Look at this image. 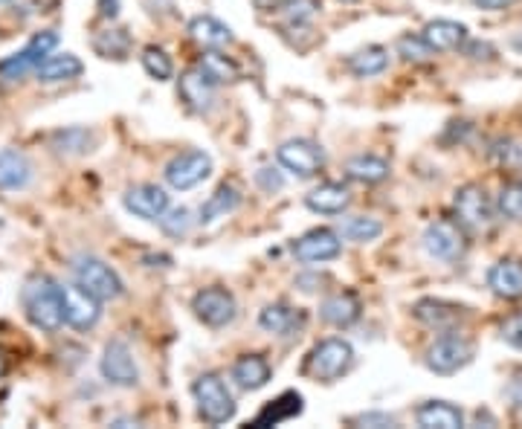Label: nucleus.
Listing matches in <instances>:
<instances>
[{
    "mask_svg": "<svg viewBox=\"0 0 522 429\" xmlns=\"http://www.w3.org/2000/svg\"><path fill=\"white\" fill-rule=\"evenodd\" d=\"M21 304L26 311V320H30L35 328L47 331V334H56V331L64 325L61 284L44 273H35L26 279V284L21 290Z\"/></svg>",
    "mask_w": 522,
    "mask_h": 429,
    "instance_id": "nucleus-1",
    "label": "nucleus"
},
{
    "mask_svg": "<svg viewBox=\"0 0 522 429\" xmlns=\"http://www.w3.org/2000/svg\"><path fill=\"white\" fill-rule=\"evenodd\" d=\"M191 395H195L198 415L210 426H221L236 418V397L229 395L227 383L215 371H206L191 383Z\"/></svg>",
    "mask_w": 522,
    "mask_h": 429,
    "instance_id": "nucleus-2",
    "label": "nucleus"
},
{
    "mask_svg": "<svg viewBox=\"0 0 522 429\" xmlns=\"http://www.w3.org/2000/svg\"><path fill=\"white\" fill-rule=\"evenodd\" d=\"M354 345L349 340H322L311 349L308 359H305V375H311L313 380L322 383H334L342 375H349V368L354 366Z\"/></svg>",
    "mask_w": 522,
    "mask_h": 429,
    "instance_id": "nucleus-3",
    "label": "nucleus"
},
{
    "mask_svg": "<svg viewBox=\"0 0 522 429\" xmlns=\"http://www.w3.org/2000/svg\"><path fill=\"white\" fill-rule=\"evenodd\" d=\"M70 267H73L76 282L99 302H114V299H119L122 294H126V284H122L119 273L111 265H105L102 258L81 253V256L73 258Z\"/></svg>",
    "mask_w": 522,
    "mask_h": 429,
    "instance_id": "nucleus-4",
    "label": "nucleus"
},
{
    "mask_svg": "<svg viewBox=\"0 0 522 429\" xmlns=\"http://www.w3.org/2000/svg\"><path fill=\"white\" fill-rule=\"evenodd\" d=\"M473 354H476V349L471 340L461 337L459 331H444L442 337L430 342L424 359H427L430 371H435V375H442V378H450L471 363Z\"/></svg>",
    "mask_w": 522,
    "mask_h": 429,
    "instance_id": "nucleus-5",
    "label": "nucleus"
},
{
    "mask_svg": "<svg viewBox=\"0 0 522 429\" xmlns=\"http://www.w3.org/2000/svg\"><path fill=\"white\" fill-rule=\"evenodd\" d=\"M452 210H456V220L471 232H485L493 224V206L490 195L485 186L479 183H464L461 189H456L452 195Z\"/></svg>",
    "mask_w": 522,
    "mask_h": 429,
    "instance_id": "nucleus-6",
    "label": "nucleus"
},
{
    "mask_svg": "<svg viewBox=\"0 0 522 429\" xmlns=\"http://www.w3.org/2000/svg\"><path fill=\"white\" fill-rule=\"evenodd\" d=\"M276 160L284 172H291L299 180H308V177L322 172L325 151L320 143L305 140V136H296V140H287L276 148Z\"/></svg>",
    "mask_w": 522,
    "mask_h": 429,
    "instance_id": "nucleus-7",
    "label": "nucleus"
},
{
    "mask_svg": "<svg viewBox=\"0 0 522 429\" xmlns=\"http://www.w3.org/2000/svg\"><path fill=\"white\" fill-rule=\"evenodd\" d=\"M210 174H212V157L200 148H191V151H183V154L172 157L166 172H163L166 183L177 191H189V189L200 186Z\"/></svg>",
    "mask_w": 522,
    "mask_h": 429,
    "instance_id": "nucleus-8",
    "label": "nucleus"
},
{
    "mask_svg": "<svg viewBox=\"0 0 522 429\" xmlns=\"http://www.w3.org/2000/svg\"><path fill=\"white\" fill-rule=\"evenodd\" d=\"M56 47H59V33L56 30H44V33L33 35V41L23 50L12 52L9 59L0 61V76H4V79H21L23 73L38 70L41 61H44L47 55H52V50H56Z\"/></svg>",
    "mask_w": 522,
    "mask_h": 429,
    "instance_id": "nucleus-9",
    "label": "nucleus"
},
{
    "mask_svg": "<svg viewBox=\"0 0 522 429\" xmlns=\"http://www.w3.org/2000/svg\"><path fill=\"white\" fill-rule=\"evenodd\" d=\"M424 250H427L430 258H438V261H456L464 256V227L459 220H433V224L424 229Z\"/></svg>",
    "mask_w": 522,
    "mask_h": 429,
    "instance_id": "nucleus-10",
    "label": "nucleus"
},
{
    "mask_svg": "<svg viewBox=\"0 0 522 429\" xmlns=\"http://www.w3.org/2000/svg\"><path fill=\"white\" fill-rule=\"evenodd\" d=\"M191 311L195 316L210 328H227L238 313L236 296L229 294L227 287H203L191 299Z\"/></svg>",
    "mask_w": 522,
    "mask_h": 429,
    "instance_id": "nucleus-11",
    "label": "nucleus"
},
{
    "mask_svg": "<svg viewBox=\"0 0 522 429\" xmlns=\"http://www.w3.org/2000/svg\"><path fill=\"white\" fill-rule=\"evenodd\" d=\"M102 378L111 386H122V389H131V386L140 383V368H136V359L128 349V342L111 340L105 345L102 363H99Z\"/></svg>",
    "mask_w": 522,
    "mask_h": 429,
    "instance_id": "nucleus-12",
    "label": "nucleus"
},
{
    "mask_svg": "<svg viewBox=\"0 0 522 429\" xmlns=\"http://www.w3.org/2000/svg\"><path fill=\"white\" fill-rule=\"evenodd\" d=\"M64 294V322L76 328V331H90L102 316V302L93 294H88L79 282L73 284H61Z\"/></svg>",
    "mask_w": 522,
    "mask_h": 429,
    "instance_id": "nucleus-13",
    "label": "nucleus"
},
{
    "mask_svg": "<svg viewBox=\"0 0 522 429\" xmlns=\"http://www.w3.org/2000/svg\"><path fill=\"white\" fill-rule=\"evenodd\" d=\"M412 316H415L421 325L444 334V331H459V325L467 320V308H461L456 302H447V299L427 296L412 304Z\"/></svg>",
    "mask_w": 522,
    "mask_h": 429,
    "instance_id": "nucleus-14",
    "label": "nucleus"
},
{
    "mask_svg": "<svg viewBox=\"0 0 522 429\" xmlns=\"http://www.w3.org/2000/svg\"><path fill=\"white\" fill-rule=\"evenodd\" d=\"M291 250L299 261H305V265H322V261H334L342 253V241H340V232L320 227L296 238L291 244Z\"/></svg>",
    "mask_w": 522,
    "mask_h": 429,
    "instance_id": "nucleus-15",
    "label": "nucleus"
},
{
    "mask_svg": "<svg viewBox=\"0 0 522 429\" xmlns=\"http://www.w3.org/2000/svg\"><path fill=\"white\" fill-rule=\"evenodd\" d=\"M122 206L143 220H160L172 210V201L166 195V189H160L154 183H140V186H131L126 195H122Z\"/></svg>",
    "mask_w": 522,
    "mask_h": 429,
    "instance_id": "nucleus-16",
    "label": "nucleus"
},
{
    "mask_svg": "<svg viewBox=\"0 0 522 429\" xmlns=\"http://www.w3.org/2000/svg\"><path fill=\"white\" fill-rule=\"evenodd\" d=\"M215 88H218V81L206 73L200 64L189 67V70L181 76V85H177L181 99L195 110V114H210L212 105H215Z\"/></svg>",
    "mask_w": 522,
    "mask_h": 429,
    "instance_id": "nucleus-17",
    "label": "nucleus"
},
{
    "mask_svg": "<svg viewBox=\"0 0 522 429\" xmlns=\"http://www.w3.org/2000/svg\"><path fill=\"white\" fill-rule=\"evenodd\" d=\"M229 378H232V383L238 386V389L258 392V389H265V386L270 383L273 368H270V363L261 354H244V357L236 359V363H232Z\"/></svg>",
    "mask_w": 522,
    "mask_h": 429,
    "instance_id": "nucleus-18",
    "label": "nucleus"
},
{
    "mask_svg": "<svg viewBox=\"0 0 522 429\" xmlns=\"http://www.w3.org/2000/svg\"><path fill=\"white\" fill-rule=\"evenodd\" d=\"M363 316V302L357 299L351 290H342V294L328 296L320 304V320L334 325V328H351Z\"/></svg>",
    "mask_w": 522,
    "mask_h": 429,
    "instance_id": "nucleus-19",
    "label": "nucleus"
},
{
    "mask_svg": "<svg viewBox=\"0 0 522 429\" xmlns=\"http://www.w3.org/2000/svg\"><path fill=\"white\" fill-rule=\"evenodd\" d=\"M189 38L195 41V44H200L203 50H224L229 47L232 41H236V35H232V30L218 21L215 15H198L189 21Z\"/></svg>",
    "mask_w": 522,
    "mask_h": 429,
    "instance_id": "nucleus-20",
    "label": "nucleus"
},
{
    "mask_svg": "<svg viewBox=\"0 0 522 429\" xmlns=\"http://www.w3.org/2000/svg\"><path fill=\"white\" fill-rule=\"evenodd\" d=\"M488 287L499 299H522V261L502 258L488 270Z\"/></svg>",
    "mask_w": 522,
    "mask_h": 429,
    "instance_id": "nucleus-21",
    "label": "nucleus"
},
{
    "mask_svg": "<svg viewBox=\"0 0 522 429\" xmlns=\"http://www.w3.org/2000/svg\"><path fill=\"white\" fill-rule=\"evenodd\" d=\"M415 424L421 429H459L464 426V412L447 400H427L415 409Z\"/></svg>",
    "mask_w": 522,
    "mask_h": 429,
    "instance_id": "nucleus-22",
    "label": "nucleus"
},
{
    "mask_svg": "<svg viewBox=\"0 0 522 429\" xmlns=\"http://www.w3.org/2000/svg\"><path fill=\"white\" fill-rule=\"evenodd\" d=\"M305 206L317 215H342L351 206V191L342 183H322L308 191Z\"/></svg>",
    "mask_w": 522,
    "mask_h": 429,
    "instance_id": "nucleus-23",
    "label": "nucleus"
},
{
    "mask_svg": "<svg viewBox=\"0 0 522 429\" xmlns=\"http://www.w3.org/2000/svg\"><path fill=\"white\" fill-rule=\"evenodd\" d=\"M33 180V163L26 160V154L15 148H0V189L18 191L23 186H30Z\"/></svg>",
    "mask_w": 522,
    "mask_h": 429,
    "instance_id": "nucleus-24",
    "label": "nucleus"
},
{
    "mask_svg": "<svg viewBox=\"0 0 522 429\" xmlns=\"http://www.w3.org/2000/svg\"><path fill=\"white\" fill-rule=\"evenodd\" d=\"M85 73V64H81L79 55L73 52H61V55H47L41 67L35 70L41 85H59V81H73Z\"/></svg>",
    "mask_w": 522,
    "mask_h": 429,
    "instance_id": "nucleus-25",
    "label": "nucleus"
},
{
    "mask_svg": "<svg viewBox=\"0 0 522 429\" xmlns=\"http://www.w3.org/2000/svg\"><path fill=\"white\" fill-rule=\"evenodd\" d=\"M424 38L435 52H447V50H459L464 41H467V26L459 21H450V18H435L424 26Z\"/></svg>",
    "mask_w": 522,
    "mask_h": 429,
    "instance_id": "nucleus-26",
    "label": "nucleus"
},
{
    "mask_svg": "<svg viewBox=\"0 0 522 429\" xmlns=\"http://www.w3.org/2000/svg\"><path fill=\"white\" fill-rule=\"evenodd\" d=\"M346 174H349V180H354V183L378 186V183H383V180H389L392 165L378 154H357L346 163Z\"/></svg>",
    "mask_w": 522,
    "mask_h": 429,
    "instance_id": "nucleus-27",
    "label": "nucleus"
},
{
    "mask_svg": "<svg viewBox=\"0 0 522 429\" xmlns=\"http://www.w3.org/2000/svg\"><path fill=\"white\" fill-rule=\"evenodd\" d=\"M238 206H241V191L236 186H232V183L218 186L215 195H210V201L200 206L198 224H215L218 218H227L229 212H236Z\"/></svg>",
    "mask_w": 522,
    "mask_h": 429,
    "instance_id": "nucleus-28",
    "label": "nucleus"
},
{
    "mask_svg": "<svg viewBox=\"0 0 522 429\" xmlns=\"http://www.w3.org/2000/svg\"><path fill=\"white\" fill-rule=\"evenodd\" d=\"M302 395L299 392H284L282 397L270 400V404L256 415L253 426H276L282 421H291L296 415H302Z\"/></svg>",
    "mask_w": 522,
    "mask_h": 429,
    "instance_id": "nucleus-29",
    "label": "nucleus"
},
{
    "mask_svg": "<svg viewBox=\"0 0 522 429\" xmlns=\"http://www.w3.org/2000/svg\"><path fill=\"white\" fill-rule=\"evenodd\" d=\"M296 322H299V313L291 308V304H284V302L267 304V308L258 313V325L265 328L267 334H273V337H284V334H291Z\"/></svg>",
    "mask_w": 522,
    "mask_h": 429,
    "instance_id": "nucleus-30",
    "label": "nucleus"
},
{
    "mask_svg": "<svg viewBox=\"0 0 522 429\" xmlns=\"http://www.w3.org/2000/svg\"><path fill=\"white\" fill-rule=\"evenodd\" d=\"M389 67V52L383 47H366L360 52L349 55V70L357 76V79H372V76H380L383 70Z\"/></svg>",
    "mask_w": 522,
    "mask_h": 429,
    "instance_id": "nucleus-31",
    "label": "nucleus"
},
{
    "mask_svg": "<svg viewBox=\"0 0 522 429\" xmlns=\"http://www.w3.org/2000/svg\"><path fill=\"white\" fill-rule=\"evenodd\" d=\"M340 235L346 241H354V244H368V241H378L383 235V224L372 215H354V218L342 220Z\"/></svg>",
    "mask_w": 522,
    "mask_h": 429,
    "instance_id": "nucleus-32",
    "label": "nucleus"
},
{
    "mask_svg": "<svg viewBox=\"0 0 522 429\" xmlns=\"http://www.w3.org/2000/svg\"><path fill=\"white\" fill-rule=\"evenodd\" d=\"M93 143L96 136L88 128H67L52 134V148L59 154H88V151H93Z\"/></svg>",
    "mask_w": 522,
    "mask_h": 429,
    "instance_id": "nucleus-33",
    "label": "nucleus"
},
{
    "mask_svg": "<svg viewBox=\"0 0 522 429\" xmlns=\"http://www.w3.org/2000/svg\"><path fill=\"white\" fill-rule=\"evenodd\" d=\"M198 64L218 81V85H221V81H236L241 76V67L221 50H206Z\"/></svg>",
    "mask_w": 522,
    "mask_h": 429,
    "instance_id": "nucleus-34",
    "label": "nucleus"
},
{
    "mask_svg": "<svg viewBox=\"0 0 522 429\" xmlns=\"http://www.w3.org/2000/svg\"><path fill=\"white\" fill-rule=\"evenodd\" d=\"M131 47V38L126 30H105L93 38V50L102 55V59H126Z\"/></svg>",
    "mask_w": 522,
    "mask_h": 429,
    "instance_id": "nucleus-35",
    "label": "nucleus"
},
{
    "mask_svg": "<svg viewBox=\"0 0 522 429\" xmlns=\"http://www.w3.org/2000/svg\"><path fill=\"white\" fill-rule=\"evenodd\" d=\"M497 212L508 220H522V177L508 180L497 195Z\"/></svg>",
    "mask_w": 522,
    "mask_h": 429,
    "instance_id": "nucleus-36",
    "label": "nucleus"
},
{
    "mask_svg": "<svg viewBox=\"0 0 522 429\" xmlns=\"http://www.w3.org/2000/svg\"><path fill=\"white\" fill-rule=\"evenodd\" d=\"M140 61H143V70L151 79H157V81H169L174 76L172 55L166 50H160V47H145L143 55H140Z\"/></svg>",
    "mask_w": 522,
    "mask_h": 429,
    "instance_id": "nucleus-37",
    "label": "nucleus"
},
{
    "mask_svg": "<svg viewBox=\"0 0 522 429\" xmlns=\"http://www.w3.org/2000/svg\"><path fill=\"white\" fill-rule=\"evenodd\" d=\"M320 0H282L279 12L291 26H305L320 15Z\"/></svg>",
    "mask_w": 522,
    "mask_h": 429,
    "instance_id": "nucleus-38",
    "label": "nucleus"
},
{
    "mask_svg": "<svg viewBox=\"0 0 522 429\" xmlns=\"http://www.w3.org/2000/svg\"><path fill=\"white\" fill-rule=\"evenodd\" d=\"M397 55L412 64H427V61H433L435 50L427 44L424 35H404V38H397Z\"/></svg>",
    "mask_w": 522,
    "mask_h": 429,
    "instance_id": "nucleus-39",
    "label": "nucleus"
},
{
    "mask_svg": "<svg viewBox=\"0 0 522 429\" xmlns=\"http://www.w3.org/2000/svg\"><path fill=\"white\" fill-rule=\"evenodd\" d=\"M191 224H195V220H191V212L186 210V206H177V210H169L166 215L160 218V227L166 229L169 235H177V238H181V235H186V232L191 229Z\"/></svg>",
    "mask_w": 522,
    "mask_h": 429,
    "instance_id": "nucleus-40",
    "label": "nucleus"
},
{
    "mask_svg": "<svg viewBox=\"0 0 522 429\" xmlns=\"http://www.w3.org/2000/svg\"><path fill=\"white\" fill-rule=\"evenodd\" d=\"M499 337L511 345V349L522 351V313H511L508 320L499 325Z\"/></svg>",
    "mask_w": 522,
    "mask_h": 429,
    "instance_id": "nucleus-41",
    "label": "nucleus"
},
{
    "mask_svg": "<svg viewBox=\"0 0 522 429\" xmlns=\"http://www.w3.org/2000/svg\"><path fill=\"white\" fill-rule=\"evenodd\" d=\"M351 424H357V426H397V418L389 412H366V415H357Z\"/></svg>",
    "mask_w": 522,
    "mask_h": 429,
    "instance_id": "nucleus-42",
    "label": "nucleus"
},
{
    "mask_svg": "<svg viewBox=\"0 0 522 429\" xmlns=\"http://www.w3.org/2000/svg\"><path fill=\"white\" fill-rule=\"evenodd\" d=\"M256 183L273 195V191H279V189L284 186V180H282V174H279L276 169H258V172H256Z\"/></svg>",
    "mask_w": 522,
    "mask_h": 429,
    "instance_id": "nucleus-43",
    "label": "nucleus"
},
{
    "mask_svg": "<svg viewBox=\"0 0 522 429\" xmlns=\"http://www.w3.org/2000/svg\"><path fill=\"white\" fill-rule=\"evenodd\" d=\"M493 157H497L499 163H505V165H517V163H522V151L514 145V143H497L493 145Z\"/></svg>",
    "mask_w": 522,
    "mask_h": 429,
    "instance_id": "nucleus-44",
    "label": "nucleus"
},
{
    "mask_svg": "<svg viewBox=\"0 0 522 429\" xmlns=\"http://www.w3.org/2000/svg\"><path fill=\"white\" fill-rule=\"evenodd\" d=\"M471 4L485 12H502V9H511L517 0H471Z\"/></svg>",
    "mask_w": 522,
    "mask_h": 429,
    "instance_id": "nucleus-45",
    "label": "nucleus"
},
{
    "mask_svg": "<svg viewBox=\"0 0 522 429\" xmlns=\"http://www.w3.org/2000/svg\"><path fill=\"white\" fill-rule=\"evenodd\" d=\"M99 15L114 21L119 15V0H99Z\"/></svg>",
    "mask_w": 522,
    "mask_h": 429,
    "instance_id": "nucleus-46",
    "label": "nucleus"
},
{
    "mask_svg": "<svg viewBox=\"0 0 522 429\" xmlns=\"http://www.w3.org/2000/svg\"><path fill=\"white\" fill-rule=\"evenodd\" d=\"M508 395H511L514 406H517V409H522V378H519V380H514V386H511V389H508Z\"/></svg>",
    "mask_w": 522,
    "mask_h": 429,
    "instance_id": "nucleus-47",
    "label": "nucleus"
},
{
    "mask_svg": "<svg viewBox=\"0 0 522 429\" xmlns=\"http://www.w3.org/2000/svg\"><path fill=\"white\" fill-rule=\"evenodd\" d=\"M253 4H256L261 12H270V9H279L282 0H253Z\"/></svg>",
    "mask_w": 522,
    "mask_h": 429,
    "instance_id": "nucleus-48",
    "label": "nucleus"
},
{
    "mask_svg": "<svg viewBox=\"0 0 522 429\" xmlns=\"http://www.w3.org/2000/svg\"><path fill=\"white\" fill-rule=\"evenodd\" d=\"M6 368H9V363H6V357H4V354H0V378H4V375H6Z\"/></svg>",
    "mask_w": 522,
    "mask_h": 429,
    "instance_id": "nucleus-49",
    "label": "nucleus"
},
{
    "mask_svg": "<svg viewBox=\"0 0 522 429\" xmlns=\"http://www.w3.org/2000/svg\"><path fill=\"white\" fill-rule=\"evenodd\" d=\"M342 4H354V0H342Z\"/></svg>",
    "mask_w": 522,
    "mask_h": 429,
    "instance_id": "nucleus-50",
    "label": "nucleus"
},
{
    "mask_svg": "<svg viewBox=\"0 0 522 429\" xmlns=\"http://www.w3.org/2000/svg\"><path fill=\"white\" fill-rule=\"evenodd\" d=\"M0 4H9V0H0Z\"/></svg>",
    "mask_w": 522,
    "mask_h": 429,
    "instance_id": "nucleus-51",
    "label": "nucleus"
}]
</instances>
